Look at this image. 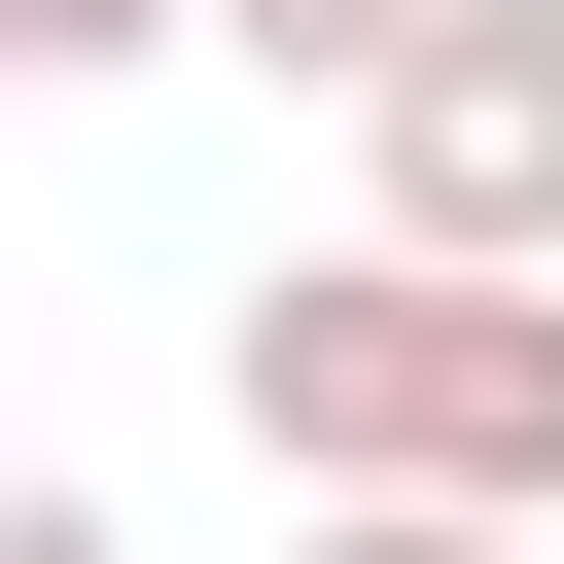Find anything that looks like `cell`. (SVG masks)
<instances>
[{"instance_id":"obj_1","label":"cell","mask_w":564,"mask_h":564,"mask_svg":"<svg viewBox=\"0 0 564 564\" xmlns=\"http://www.w3.org/2000/svg\"><path fill=\"white\" fill-rule=\"evenodd\" d=\"M247 458L282 494H494V529H564V282H494V247L247 282Z\"/></svg>"},{"instance_id":"obj_2","label":"cell","mask_w":564,"mask_h":564,"mask_svg":"<svg viewBox=\"0 0 564 564\" xmlns=\"http://www.w3.org/2000/svg\"><path fill=\"white\" fill-rule=\"evenodd\" d=\"M352 141H388L352 247H494V282H564V0H423V35L352 70Z\"/></svg>"},{"instance_id":"obj_3","label":"cell","mask_w":564,"mask_h":564,"mask_svg":"<svg viewBox=\"0 0 564 564\" xmlns=\"http://www.w3.org/2000/svg\"><path fill=\"white\" fill-rule=\"evenodd\" d=\"M176 35H247V70H317V106H352V70L423 35V0H176Z\"/></svg>"},{"instance_id":"obj_4","label":"cell","mask_w":564,"mask_h":564,"mask_svg":"<svg viewBox=\"0 0 564 564\" xmlns=\"http://www.w3.org/2000/svg\"><path fill=\"white\" fill-rule=\"evenodd\" d=\"M317 564H529L494 494H317Z\"/></svg>"},{"instance_id":"obj_5","label":"cell","mask_w":564,"mask_h":564,"mask_svg":"<svg viewBox=\"0 0 564 564\" xmlns=\"http://www.w3.org/2000/svg\"><path fill=\"white\" fill-rule=\"evenodd\" d=\"M141 35H176V0H0V70H141Z\"/></svg>"},{"instance_id":"obj_6","label":"cell","mask_w":564,"mask_h":564,"mask_svg":"<svg viewBox=\"0 0 564 564\" xmlns=\"http://www.w3.org/2000/svg\"><path fill=\"white\" fill-rule=\"evenodd\" d=\"M0 564H106V494H70V458H0Z\"/></svg>"}]
</instances>
